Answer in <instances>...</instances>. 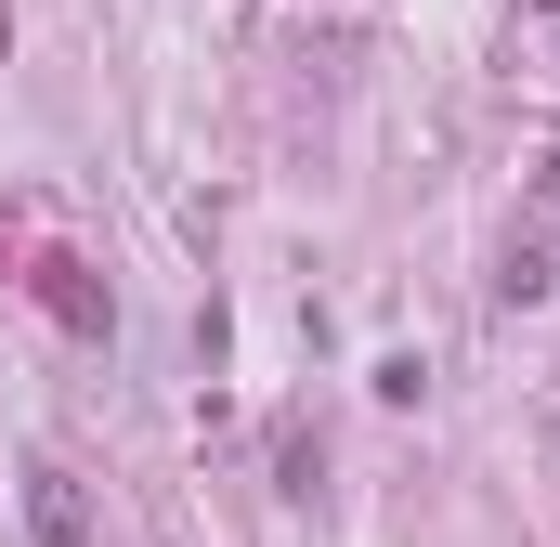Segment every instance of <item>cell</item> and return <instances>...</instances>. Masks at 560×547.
<instances>
[{
  "mask_svg": "<svg viewBox=\"0 0 560 547\" xmlns=\"http://www.w3.org/2000/svg\"><path fill=\"white\" fill-rule=\"evenodd\" d=\"M26 535H39V547H79V535H92V509H79L66 469H26Z\"/></svg>",
  "mask_w": 560,
  "mask_h": 547,
  "instance_id": "1",
  "label": "cell"
}]
</instances>
